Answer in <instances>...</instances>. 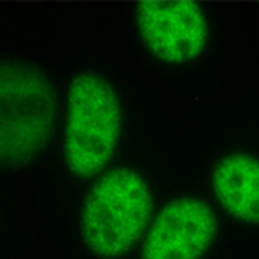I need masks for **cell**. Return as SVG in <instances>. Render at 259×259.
Segmentation results:
<instances>
[{"label": "cell", "instance_id": "2", "mask_svg": "<svg viewBox=\"0 0 259 259\" xmlns=\"http://www.w3.org/2000/svg\"><path fill=\"white\" fill-rule=\"evenodd\" d=\"M0 157L7 172L27 171L49 149L61 116V92L44 64L22 53L0 59Z\"/></svg>", "mask_w": 259, "mask_h": 259}, {"label": "cell", "instance_id": "5", "mask_svg": "<svg viewBox=\"0 0 259 259\" xmlns=\"http://www.w3.org/2000/svg\"><path fill=\"white\" fill-rule=\"evenodd\" d=\"M222 239L221 213L199 193H182L155 213L138 259H211Z\"/></svg>", "mask_w": 259, "mask_h": 259}, {"label": "cell", "instance_id": "3", "mask_svg": "<svg viewBox=\"0 0 259 259\" xmlns=\"http://www.w3.org/2000/svg\"><path fill=\"white\" fill-rule=\"evenodd\" d=\"M155 216L149 174L135 164H116L84 193L76 230L93 259H126L143 242Z\"/></svg>", "mask_w": 259, "mask_h": 259}, {"label": "cell", "instance_id": "4", "mask_svg": "<svg viewBox=\"0 0 259 259\" xmlns=\"http://www.w3.org/2000/svg\"><path fill=\"white\" fill-rule=\"evenodd\" d=\"M131 23L140 52L152 64L172 72L200 65L214 44V17L206 4H134Z\"/></svg>", "mask_w": 259, "mask_h": 259}, {"label": "cell", "instance_id": "1", "mask_svg": "<svg viewBox=\"0 0 259 259\" xmlns=\"http://www.w3.org/2000/svg\"><path fill=\"white\" fill-rule=\"evenodd\" d=\"M129 127L127 101L109 72L84 65L70 75L64 97L61 164L75 182H93L116 166Z\"/></svg>", "mask_w": 259, "mask_h": 259}, {"label": "cell", "instance_id": "6", "mask_svg": "<svg viewBox=\"0 0 259 259\" xmlns=\"http://www.w3.org/2000/svg\"><path fill=\"white\" fill-rule=\"evenodd\" d=\"M208 188L222 216L241 228L259 230V146L222 151L209 168Z\"/></svg>", "mask_w": 259, "mask_h": 259}]
</instances>
